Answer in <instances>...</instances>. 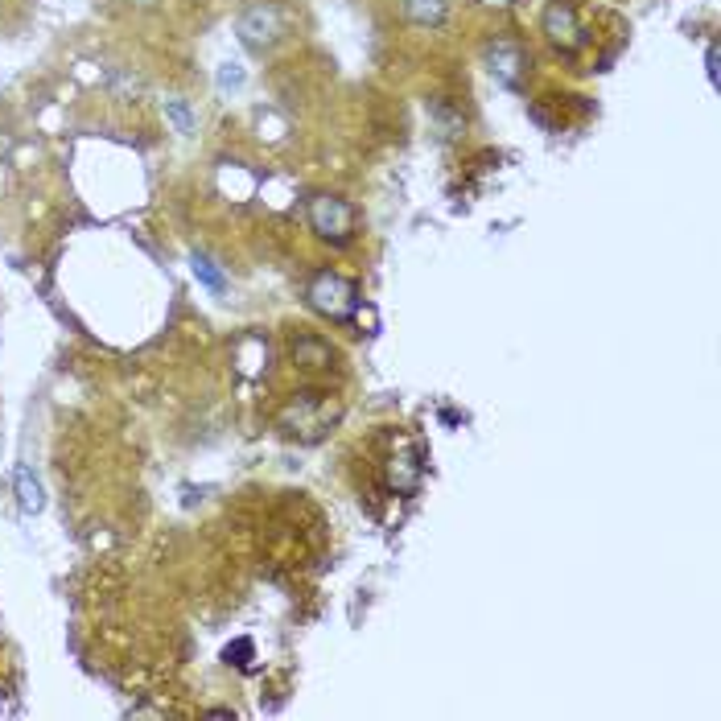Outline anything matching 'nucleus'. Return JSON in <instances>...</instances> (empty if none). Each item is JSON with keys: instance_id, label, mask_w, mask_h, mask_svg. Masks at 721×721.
Listing matches in <instances>:
<instances>
[{"instance_id": "nucleus-9", "label": "nucleus", "mask_w": 721, "mask_h": 721, "mask_svg": "<svg viewBox=\"0 0 721 721\" xmlns=\"http://www.w3.org/2000/svg\"><path fill=\"white\" fill-rule=\"evenodd\" d=\"M330 342H322V338H297L293 342V363H301V367H326L330 363Z\"/></svg>"}, {"instance_id": "nucleus-3", "label": "nucleus", "mask_w": 721, "mask_h": 721, "mask_svg": "<svg viewBox=\"0 0 721 721\" xmlns=\"http://www.w3.org/2000/svg\"><path fill=\"white\" fill-rule=\"evenodd\" d=\"M309 227H314L330 244H351L355 235V211L351 202H342L334 194H314L309 198Z\"/></svg>"}, {"instance_id": "nucleus-7", "label": "nucleus", "mask_w": 721, "mask_h": 721, "mask_svg": "<svg viewBox=\"0 0 721 721\" xmlns=\"http://www.w3.org/2000/svg\"><path fill=\"white\" fill-rule=\"evenodd\" d=\"M400 9L412 25H425V29H437L450 17V0H400Z\"/></svg>"}, {"instance_id": "nucleus-5", "label": "nucleus", "mask_w": 721, "mask_h": 721, "mask_svg": "<svg viewBox=\"0 0 721 721\" xmlns=\"http://www.w3.org/2000/svg\"><path fill=\"white\" fill-rule=\"evenodd\" d=\"M487 62H491V75H495L503 87H520L524 75H528V58H524V50H520V46H511V42H495L491 54H487Z\"/></svg>"}, {"instance_id": "nucleus-13", "label": "nucleus", "mask_w": 721, "mask_h": 721, "mask_svg": "<svg viewBox=\"0 0 721 721\" xmlns=\"http://www.w3.org/2000/svg\"><path fill=\"white\" fill-rule=\"evenodd\" d=\"M252 651H256V647H252V639H235V643L223 651V656H227V664H235V668H248Z\"/></svg>"}, {"instance_id": "nucleus-8", "label": "nucleus", "mask_w": 721, "mask_h": 721, "mask_svg": "<svg viewBox=\"0 0 721 721\" xmlns=\"http://www.w3.org/2000/svg\"><path fill=\"white\" fill-rule=\"evenodd\" d=\"M17 503L25 515H38L46 507V495H42V483H38V474H33L29 466L17 470Z\"/></svg>"}, {"instance_id": "nucleus-1", "label": "nucleus", "mask_w": 721, "mask_h": 721, "mask_svg": "<svg viewBox=\"0 0 721 721\" xmlns=\"http://www.w3.org/2000/svg\"><path fill=\"white\" fill-rule=\"evenodd\" d=\"M305 297H309V305H314L318 314L330 318V322H351V318H355V305H359L355 281L338 277V272H318V277H309Z\"/></svg>"}, {"instance_id": "nucleus-2", "label": "nucleus", "mask_w": 721, "mask_h": 721, "mask_svg": "<svg viewBox=\"0 0 721 721\" xmlns=\"http://www.w3.org/2000/svg\"><path fill=\"white\" fill-rule=\"evenodd\" d=\"M239 38H244L248 50H272L281 38H285V13L281 5H272V0H256L239 13Z\"/></svg>"}, {"instance_id": "nucleus-10", "label": "nucleus", "mask_w": 721, "mask_h": 721, "mask_svg": "<svg viewBox=\"0 0 721 721\" xmlns=\"http://www.w3.org/2000/svg\"><path fill=\"white\" fill-rule=\"evenodd\" d=\"M388 478H392V487H396V491H412V487H417V478H421V466L412 462V458H392Z\"/></svg>"}, {"instance_id": "nucleus-12", "label": "nucleus", "mask_w": 721, "mask_h": 721, "mask_svg": "<svg viewBox=\"0 0 721 721\" xmlns=\"http://www.w3.org/2000/svg\"><path fill=\"white\" fill-rule=\"evenodd\" d=\"M194 277H198L202 285H211V289H223V272L215 268L211 256H194Z\"/></svg>"}, {"instance_id": "nucleus-11", "label": "nucleus", "mask_w": 721, "mask_h": 721, "mask_svg": "<svg viewBox=\"0 0 721 721\" xmlns=\"http://www.w3.org/2000/svg\"><path fill=\"white\" fill-rule=\"evenodd\" d=\"M165 116L174 120V128H178L182 136H190V132H194V112L186 108L182 99H165Z\"/></svg>"}, {"instance_id": "nucleus-15", "label": "nucleus", "mask_w": 721, "mask_h": 721, "mask_svg": "<svg viewBox=\"0 0 721 721\" xmlns=\"http://www.w3.org/2000/svg\"><path fill=\"white\" fill-rule=\"evenodd\" d=\"M705 71H709V83H717V42H709V58H705Z\"/></svg>"}, {"instance_id": "nucleus-4", "label": "nucleus", "mask_w": 721, "mask_h": 721, "mask_svg": "<svg viewBox=\"0 0 721 721\" xmlns=\"http://www.w3.org/2000/svg\"><path fill=\"white\" fill-rule=\"evenodd\" d=\"M544 33L548 42L557 50H577L581 46V25H577V13L569 0H553V5L544 9Z\"/></svg>"}, {"instance_id": "nucleus-6", "label": "nucleus", "mask_w": 721, "mask_h": 721, "mask_svg": "<svg viewBox=\"0 0 721 721\" xmlns=\"http://www.w3.org/2000/svg\"><path fill=\"white\" fill-rule=\"evenodd\" d=\"M429 120H433V132L441 136V141H458V136L466 132V116H462V108H454L450 99H433L429 103Z\"/></svg>"}, {"instance_id": "nucleus-14", "label": "nucleus", "mask_w": 721, "mask_h": 721, "mask_svg": "<svg viewBox=\"0 0 721 721\" xmlns=\"http://www.w3.org/2000/svg\"><path fill=\"white\" fill-rule=\"evenodd\" d=\"M239 83H244V71H239V66H235V62H227V66H223V71H219V87L227 91V87H239Z\"/></svg>"}]
</instances>
